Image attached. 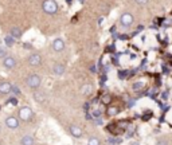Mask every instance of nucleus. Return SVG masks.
I'll return each instance as SVG.
<instances>
[{"label": "nucleus", "mask_w": 172, "mask_h": 145, "mask_svg": "<svg viewBox=\"0 0 172 145\" xmlns=\"http://www.w3.org/2000/svg\"><path fill=\"white\" fill-rule=\"evenodd\" d=\"M42 8L49 15H54V13L58 12V4H57L55 0H45L42 4Z\"/></svg>", "instance_id": "obj_1"}, {"label": "nucleus", "mask_w": 172, "mask_h": 145, "mask_svg": "<svg viewBox=\"0 0 172 145\" xmlns=\"http://www.w3.org/2000/svg\"><path fill=\"white\" fill-rule=\"evenodd\" d=\"M42 83V79L38 74H31L30 77H27L26 79V85L30 87V89H38Z\"/></svg>", "instance_id": "obj_2"}, {"label": "nucleus", "mask_w": 172, "mask_h": 145, "mask_svg": "<svg viewBox=\"0 0 172 145\" xmlns=\"http://www.w3.org/2000/svg\"><path fill=\"white\" fill-rule=\"evenodd\" d=\"M133 15L130 12H124L123 15H121V18H120V23H121V26L123 27H130L133 24Z\"/></svg>", "instance_id": "obj_3"}, {"label": "nucleus", "mask_w": 172, "mask_h": 145, "mask_svg": "<svg viewBox=\"0 0 172 145\" xmlns=\"http://www.w3.org/2000/svg\"><path fill=\"white\" fill-rule=\"evenodd\" d=\"M19 118L22 120V121H30L32 118V110H31V107H28V106H24V107H22V109L19 110Z\"/></svg>", "instance_id": "obj_4"}, {"label": "nucleus", "mask_w": 172, "mask_h": 145, "mask_svg": "<svg viewBox=\"0 0 172 145\" xmlns=\"http://www.w3.org/2000/svg\"><path fill=\"white\" fill-rule=\"evenodd\" d=\"M51 47H53L54 51L60 53V51H63V50H65V42H63V39L57 38V39H54V40H53Z\"/></svg>", "instance_id": "obj_5"}, {"label": "nucleus", "mask_w": 172, "mask_h": 145, "mask_svg": "<svg viewBox=\"0 0 172 145\" xmlns=\"http://www.w3.org/2000/svg\"><path fill=\"white\" fill-rule=\"evenodd\" d=\"M40 62H42V56H40L38 53L31 54V55L28 56V65L30 66H39Z\"/></svg>", "instance_id": "obj_6"}, {"label": "nucleus", "mask_w": 172, "mask_h": 145, "mask_svg": "<svg viewBox=\"0 0 172 145\" xmlns=\"http://www.w3.org/2000/svg\"><path fill=\"white\" fill-rule=\"evenodd\" d=\"M5 125L7 128H9V129H18L19 128V120L16 118V117H8V118H5Z\"/></svg>", "instance_id": "obj_7"}, {"label": "nucleus", "mask_w": 172, "mask_h": 145, "mask_svg": "<svg viewBox=\"0 0 172 145\" xmlns=\"http://www.w3.org/2000/svg\"><path fill=\"white\" fill-rule=\"evenodd\" d=\"M3 65H4L5 69H13V67L16 66V60L13 56L11 55H7L4 59H3Z\"/></svg>", "instance_id": "obj_8"}, {"label": "nucleus", "mask_w": 172, "mask_h": 145, "mask_svg": "<svg viewBox=\"0 0 172 145\" xmlns=\"http://www.w3.org/2000/svg\"><path fill=\"white\" fill-rule=\"evenodd\" d=\"M69 132H70V134H71L73 137H75V139H79V137H82V134H83L82 129H81L79 126H77V125H70Z\"/></svg>", "instance_id": "obj_9"}, {"label": "nucleus", "mask_w": 172, "mask_h": 145, "mask_svg": "<svg viewBox=\"0 0 172 145\" xmlns=\"http://www.w3.org/2000/svg\"><path fill=\"white\" fill-rule=\"evenodd\" d=\"M11 87L12 85L9 82H2L0 83V94H9L11 93Z\"/></svg>", "instance_id": "obj_10"}, {"label": "nucleus", "mask_w": 172, "mask_h": 145, "mask_svg": "<svg viewBox=\"0 0 172 145\" xmlns=\"http://www.w3.org/2000/svg\"><path fill=\"white\" fill-rule=\"evenodd\" d=\"M53 73L55 74V75H63V74H65V66H63L62 63H55V65L53 66Z\"/></svg>", "instance_id": "obj_11"}, {"label": "nucleus", "mask_w": 172, "mask_h": 145, "mask_svg": "<svg viewBox=\"0 0 172 145\" xmlns=\"http://www.w3.org/2000/svg\"><path fill=\"white\" fill-rule=\"evenodd\" d=\"M9 35H11L13 39H20L22 38V30H20L19 27H12V28L9 30Z\"/></svg>", "instance_id": "obj_12"}, {"label": "nucleus", "mask_w": 172, "mask_h": 145, "mask_svg": "<svg viewBox=\"0 0 172 145\" xmlns=\"http://www.w3.org/2000/svg\"><path fill=\"white\" fill-rule=\"evenodd\" d=\"M20 145H34V137L30 136V134L23 136L22 140H20Z\"/></svg>", "instance_id": "obj_13"}, {"label": "nucleus", "mask_w": 172, "mask_h": 145, "mask_svg": "<svg viewBox=\"0 0 172 145\" xmlns=\"http://www.w3.org/2000/svg\"><path fill=\"white\" fill-rule=\"evenodd\" d=\"M93 92V86L90 85V83H86V85H82L81 87V93L83 94V96H90Z\"/></svg>", "instance_id": "obj_14"}, {"label": "nucleus", "mask_w": 172, "mask_h": 145, "mask_svg": "<svg viewBox=\"0 0 172 145\" xmlns=\"http://www.w3.org/2000/svg\"><path fill=\"white\" fill-rule=\"evenodd\" d=\"M106 113L109 117H113V116H116V114L120 113V107L119 106H108Z\"/></svg>", "instance_id": "obj_15"}, {"label": "nucleus", "mask_w": 172, "mask_h": 145, "mask_svg": "<svg viewBox=\"0 0 172 145\" xmlns=\"http://www.w3.org/2000/svg\"><path fill=\"white\" fill-rule=\"evenodd\" d=\"M34 98H35L36 102H45V101H46L45 94L40 93V92H35V93H34Z\"/></svg>", "instance_id": "obj_16"}, {"label": "nucleus", "mask_w": 172, "mask_h": 145, "mask_svg": "<svg viewBox=\"0 0 172 145\" xmlns=\"http://www.w3.org/2000/svg\"><path fill=\"white\" fill-rule=\"evenodd\" d=\"M87 145H101V140L97 137H90L87 141Z\"/></svg>", "instance_id": "obj_17"}, {"label": "nucleus", "mask_w": 172, "mask_h": 145, "mask_svg": "<svg viewBox=\"0 0 172 145\" xmlns=\"http://www.w3.org/2000/svg\"><path fill=\"white\" fill-rule=\"evenodd\" d=\"M4 42H5V46H9V47H11L13 43H15V39H13L11 35H8V36H5V38H4Z\"/></svg>", "instance_id": "obj_18"}, {"label": "nucleus", "mask_w": 172, "mask_h": 145, "mask_svg": "<svg viewBox=\"0 0 172 145\" xmlns=\"http://www.w3.org/2000/svg\"><path fill=\"white\" fill-rule=\"evenodd\" d=\"M144 87V83L143 82H134L133 83V90H141Z\"/></svg>", "instance_id": "obj_19"}, {"label": "nucleus", "mask_w": 172, "mask_h": 145, "mask_svg": "<svg viewBox=\"0 0 172 145\" xmlns=\"http://www.w3.org/2000/svg\"><path fill=\"white\" fill-rule=\"evenodd\" d=\"M7 56V50H5V47H2L0 46V59H4Z\"/></svg>", "instance_id": "obj_20"}, {"label": "nucleus", "mask_w": 172, "mask_h": 145, "mask_svg": "<svg viewBox=\"0 0 172 145\" xmlns=\"http://www.w3.org/2000/svg\"><path fill=\"white\" fill-rule=\"evenodd\" d=\"M11 93H13L15 96H19V94H20V89L18 86H12L11 87Z\"/></svg>", "instance_id": "obj_21"}, {"label": "nucleus", "mask_w": 172, "mask_h": 145, "mask_svg": "<svg viewBox=\"0 0 172 145\" xmlns=\"http://www.w3.org/2000/svg\"><path fill=\"white\" fill-rule=\"evenodd\" d=\"M8 103H9V105L16 106V105H18V98H16V97H13V98H9V100H8Z\"/></svg>", "instance_id": "obj_22"}, {"label": "nucleus", "mask_w": 172, "mask_h": 145, "mask_svg": "<svg viewBox=\"0 0 172 145\" xmlns=\"http://www.w3.org/2000/svg\"><path fill=\"white\" fill-rule=\"evenodd\" d=\"M110 98H112V97H110V94H105V96L102 97V102H104V103L110 102Z\"/></svg>", "instance_id": "obj_23"}, {"label": "nucleus", "mask_w": 172, "mask_h": 145, "mask_svg": "<svg viewBox=\"0 0 172 145\" xmlns=\"http://www.w3.org/2000/svg\"><path fill=\"white\" fill-rule=\"evenodd\" d=\"M134 2H136L137 4H143V5H144V4H147L149 0H134Z\"/></svg>", "instance_id": "obj_24"}, {"label": "nucleus", "mask_w": 172, "mask_h": 145, "mask_svg": "<svg viewBox=\"0 0 172 145\" xmlns=\"http://www.w3.org/2000/svg\"><path fill=\"white\" fill-rule=\"evenodd\" d=\"M119 141H120V140H116V139H109V140H108V143H110V145H114V144L119 143Z\"/></svg>", "instance_id": "obj_25"}, {"label": "nucleus", "mask_w": 172, "mask_h": 145, "mask_svg": "<svg viewBox=\"0 0 172 145\" xmlns=\"http://www.w3.org/2000/svg\"><path fill=\"white\" fill-rule=\"evenodd\" d=\"M156 145H168V143H167L166 140H159V141H157V144H156Z\"/></svg>", "instance_id": "obj_26"}, {"label": "nucleus", "mask_w": 172, "mask_h": 145, "mask_svg": "<svg viewBox=\"0 0 172 145\" xmlns=\"http://www.w3.org/2000/svg\"><path fill=\"white\" fill-rule=\"evenodd\" d=\"M93 116H94V117H100V116H101L100 110H94V112H93Z\"/></svg>", "instance_id": "obj_27"}, {"label": "nucleus", "mask_w": 172, "mask_h": 145, "mask_svg": "<svg viewBox=\"0 0 172 145\" xmlns=\"http://www.w3.org/2000/svg\"><path fill=\"white\" fill-rule=\"evenodd\" d=\"M24 49H32V47H31L30 43H24Z\"/></svg>", "instance_id": "obj_28"}, {"label": "nucleus", "mask_w": 172, "mask_h": 145, "mask_svg": "<svg viewBox=\"0 0 172 145\" xmlns=\"http://www.w3.org/2000/svg\"><path fill=\"white\" fill-rule=\"evenodd\" d=\"M96 124H98V125H101V124H102V121H101V120H96Z\"/></svg>", "instance_id": "obj_29"}, {"label": "nucleus", "mask_w": 172, "mask_h": 145, "mask_svg": "<svg viewBox=\"0 0 172 145\" xmlns=\"http://www.w3.org/2000/svg\"><path fill=\"white\" fill-rule=\"evenodd\" d=\"M130 145H140V144H139V143H132Z\"/></svg>", "instance_id": "obj_30"}]
</instances>
